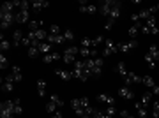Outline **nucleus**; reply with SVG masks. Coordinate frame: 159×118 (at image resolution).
Masks as SVG:
<instances>
[{"mask_svg": "<svg viewBox=\"0 0 159 118\" xmlns=\"http://www.w3.org/2000/svg\"><path fill=\"white\" fill-rule=\"evenodd\" d=\"M71 106H73L74 113H76L80 118L85 116V115H89V116H90L92 111H94V107H90V102H89V99H87V97H81V99H73V101H71Z\"/></svg>", "mask_w": 159, "mask_h": 118, "instance_id": "1", "label": "nucleus"}, {"mask_svg": "<svg viewBox=\"0 0 159 118\" xmlns=\"http://www.w3.org/2000/svg\"><path fill=\"white\" fill-rule=\"evenodd\" d=\"M85 62V69L87 72L90 74V76H101V71H102V58H87V60H83Z\"/></svg>", "mask_w": 159, "mask_h": 118, "instance_id": "2", "label": "nucleus"}, {"mask_svg": "<svg viewBox=\"0 0 159 118\" xmlns=\"http://www.w3.org/2000/svg\"><path fill=\"white\" fill-rule=\"evenodd\" d=\"M145 62L148 63L150 69H154L156 67V62H159V48L156 44H152L148 48V51L145 53Z\"/></svg>", "mask_w": 159, "mask_h": 118, "instance_id": "3", "label": "nucleus"}, {"mask_svg": "<svg viewBox=\"0 0 159 118\" xmlns=\"http://www.w3.org/2000/svg\"><path fill=\"white\" fill-rule=\"evenodd\" d=\"M73 76H74L76 79H80V81H87V79H89V76H90V74L87 72V69H85V62H83V60H81V62H74Z\"/></svg>", "mask_w": 159, "mask_h": 118, "instance_id": "4", "label": "nucleus"}, {"mask_svg": "<svg viewBox=\"0 0 159 118\" xmlns=\"http://www.w3.org/2000/svg\"><path fill=\"white\" fill-rule=\"evenodd\" d=\"M0 118H16L14 115V102L4 101L0 104Z\"/></svg>", "mask_w": 159, "mask_h": 118, "instance_id": "5", "label": "nucleus"}, {"mask_svg": "<svg viewBox=\"0 0 159 118\" xmlns=\"http://www.w3.org/2000/svg\"><path fill=\"white\" fill-rule=\"evenodd\" d=\"M0 20H2L0 27H2V30H6V28H9V27L12 25V23L16 21V12H6V11H0Z\"/></svg>", "mask_w": 159, "mask_h": 118, "instance_id": "6", "label": "nucleus"}, {"mask_svg": "<svg viewBox=\"0 0 159 118\" xmlns=\"http://www.w3.org/2000/svg\"><path fill=\"white\" fill-rule=\"evenodd\" d=\"M156 11H157V9H156V6L150 7V9H143V11L136 12V14H133V16H131V20H133L134 23H138L140 20H148L150 16H154V12H156Z\"/></svg>", "mask_w": 159, "mask_h": 118, "instance_id": "7", "label": "nucleus"}, {"mask_svg": "<svg viewBox=\"0 0 159 118\" xmlns=\"http://www.w3.org/2000/svg\"><path fill=\"white\" fill-rule=\"evenodd\" d=\"M142 32L143 34H157L159 32V28H157V25H156V18L154 16H150L145 21V25H142Z\"/></svg>", "mask_w": 159, "mask_h": 118, "instance_id": "8", "label": "nucleus"}, {"mask_svg": "<svg viewBox=\"0 0 159 118\" xmlns=\"http://www.w3.org/2000/svg\"><path fill=\"white\" fill-rule=\"evenodd\" d=\"M78 53H80L78 48H74V46H69L67 50L62 53V60H64L66 63H74V62H76V60H74V56L78 55Z\"/></svg>", "mask_w": 159, "mask_h": 118, "instance_id": "9", "label": "nucleus"}, {"mask_svg": "<svg viewBox=\"0 0 159 118\" xmlns=\"http://www.w3.org/2000/svg\"><path fill=\"white\" fill-rule=\"evenodd\" d=\"M102 56H110V55H113V53H117V44H115V41L113 39H104V42H102Z\"/></svg>", "mask_w": 159, "mask_h": 118, "instance_id": "10", "label": "nucleus"}, {"mask_svg": "<svg viewBox=\"0 0 159 118\" xmlns=\"http://www.w3.org/2000/svg\"><path fill=\"white\" fill-rule=\"evenodd\" d=\"M138 46V41H131V42H119V44H117V50L120 51V53H129L131 50H134V48H136Z\"/></svg>", "mask_w": 159, "mask_h": 118, "instance_id": "11", "label": "nucleus"}, {"mask_svg": "<svg viewBox=\"0 0 159 118\" xmlns=\"http://www.w3.org/2000/svg\"><path fill=\"white\" fill-rule=\"evenodd\" d=\"M113 4H115V0H104V2H101V4H99L101 14H104V16L108 18L110 12H111V9H113Z\"/></svg>", "mask_w": 159, "mask_h": 118, "instance_id": "12", "label": "nucleus"}, {"mask_svg": "<svg viewBox=\"0 0 159 118\" xmlns=\"http://www.w3.org/2000/svg\"><path fill=\"white\" fill-rule=\"evenodd\" d=\"M14 78H12L11 74L9 76H6V78L2 79V90L4 92H12V88H14Z\"/></svg>", "mask_w": 159, "mask_h": 118, "instance_id": "13", "label": "nucleus"}, {"mask_svg": "<svg viewBox=\"0 0 159 118\" xmlns=\"http://www.w3.org/2000/svg\"><path fill=\"white\" fill-rule=\"evenodd\" d=\"M119 97L125 99V101H131V99H134V92L131 90L129 86H122V88H119Z\"/></svg>", "mask_w": 159, "mask_h": 118, "instance_id": "14", "label": "nucleus"}, {"mask_svg": "<svg viewBox=\"0 0 159 118\" xmlns=\"http://www.w3.org/2000/svg\"><path fill=\"white\" fill-rule=\"evenodd\" d=\"M29 20H30V11H25V9H20L16 11V21L18 23H27L29 25Z\"/></svg>", "mask_w": 159, "mask_h": 118, "instance_id": "15", "label": "nucleus"}, {"mask_svg": "<svg viewBox=\"0 0 159 118\" xmlns=\"http://www.w3.org/2000/svg\"><path fill=\"white\" fill-rule=\"evenodd\" d=\"M97 102L106 104V106H115V97L110 94H101V95H97Z\"/></svg>", "mask_w": 159, "mask_h": 118, "instance_id": "16", "label": "nucleus"}, {"mask_svg": "<svg viewBox=\"0 0 159 118\" xmlns=\"http://www.w3.org/2000/svg\"><path fill=\"white\" fill-rule=\"evenodd\" d=\"M48 6H50V2H46V0H34V2L30 4V9L34 12H39V11H43V9H46Z\"/></svg>", "mask_w": 159, "mask_h": 118, "instance_id": "17", "label": "nucleus"}, {"mask_svg": "<svg viewBox=\"0 0 159 118\" xmlns=\"http://www.w3.org/2000/svg\"><path fill=\"white\" fill-rule=\"evenodd\" d=\"M80 11L81 12H89V14H94V12L99 11L97 6H89L87 2H80Z\"/></svg>", "mask_w": 159, "mask_h": 118, "instance_id": "18", "label": "nucleus"}, {"mask_svg": "<svg viewBox=\"0 0 159 118\" xmlns=\"http://www.w3.org/2000/svg\"><path fill=\"white\" fill-rule=\"evenodd\" d=\"M80 55L85 56V60H87V58H96L97 50H96V48H81V50H80Z\"/></svg>", "mask_w": 159, "mask_h": 118, "instance_id": "19", "label": "nucleus"}, {"mask_svg": "<svg viewBox=\"0 0 159 118\" xmlns=\"http://www.w3.org/2000/svg\"><path fill=\"white\" fill-rule=\"evenodd\" d=\"M46 42H50V44H64L66 42V39H64V34L60 35H48V39H46Z\"/></svg>", "mask_w": 159, "mask_h": 118, "instance_id": "20", "label": "nucleus"}, {"mask_svg": "<svg viewBox=\"0 0 159 118\" xmlns=\"http://www.w3.org/2000/svg\"><path fill=\"white\" fill-rule=\"evenodd\" d=\"M124 81L127 85H138V83H142V78H140L136 72H129V74H127V78H125Z\"/></svg>", "mask_w": 159, "mask_h": 118, "instance_id": "21", "label": "nucleus"}, {"mask_svg": "<svg viewBox=\"0 0 159 118\" xmlns=\"http://www.w3.org/2000/svg\"><path fill=\"white\" fill-rule=\"evenodd\" d=\"M115 72L125 79V78H127V74H129V71H127V67H125L124 62H119V63H117V67H115Z\"/></svg>", "mask_w": 159, "mask_h": 118, "instance_id": "22", "label": "nucleus"}, {"mask_svg": "<svg viewBox=\"0 0 159 118\" xmlns=\"http://www.w3.org/2000/svg\"><path fill=\"white\" fill-rule=\"evenodd\" d=\"M58 58H60V53L51 51V53H48V55L43 56V62H44V63H51V62H55V60H58Z\"/></svg>", "mask_w": 159, "mask_h": 118, "instance_id": "23", "label": "nucleus"}, {"mask_svg": "<svg viewBox=\"0 0 159 118\" xmlns=\"http://www.w3.org/2000/svg\"><path fill=\"white\" fill-rule=\"evenodd\" d=\"M23 37H25V35H23L21 30H14V32H12V44L20 46L23 42Z\"/></svg>", "mask_w": 159, "mask_h": 118, "instance_id": "24", "label": "nucleus"}, {"mask_svg": "<svg viewBox=\"0 0 159 118\" xmlns=\"http://www.w3.org/2000/svg\"><path fill=\"white\" fill-rule=\"evenodd\" d=\"M55 74H57L60 79H64V81H69L71 78H74L73 72H69V71H64V69H57V71H55Z\"/></svg>", "mask_w": 159, "mask_h": 118, "instance_id": "25", "label": "nucleus"}, {"mask_svg": "<svg viewBox=\"0 0 159 118\" xmlns=\"http://www.w3.org/2000/svg\"><path fill=\"white\" fill-rule=\"evenodd\" d=\"M140 30H142V25H140V21H138V23H133V25L129 27V30H127V34H129L131 37H136Z\"/></svg>", "mask_w": 159, "mask_h": 118, "instance_id": "26", "label": "nucleus"}, {"mask_svg": "<svg viewBox=\"0 0 159 118\" xmlns=\"http://www.w3.org/2000/svg\"><path fill=\"white\" fill-rule=\"evenodd\" d=\"M37 94H39V97L46 95V81L44 79H37Z\"/></svg>", "mask_w": 159, "mask_h": 118, "instance_id": "27", "label": "nucleus"}, {"mask_svg": "<svg viewBox=\"0 0 159 118\" xmlns=\"http://www.w3.org/2000/svg\"><path fill=\"white\" fill-rule=\"evenodd\" d=\"M134 106H136V111H138V115H140V116H142V118H147V106H145V104H142V102L138 101Z\"/></svg>", "mask_w": 159, "mask_h": 118, "instance_id": "28", "label": "nucleus"}, {"mask_svg": "<svg viewBox=\"0 0 159 118\" xmlns=\"http://www.w3.org/2000/svg\"><path fill=\"white\" fill-rule=\"evenodd\" d=\"M11 76L14 78V81H18V83H20V81L23 79V76H21V69L18 67V65H14V67H12V71H11Z\"/></svg>", "mask_w": 159, "mask_h": 118, "instance_id": "29", "label": "nucleus"}, {"mask_svg": "<svg viewBox=\"0 0 159 118\" xmlns=\"http://www.w3.org/2000/svg\"><path fill=\"white\" fill-rule=\"evenodd\" d=\"M51 48H53V44H50V42H41L39 44V51L43 53V55H48V53H51Z\"/></svg>", "mask_w": 159, "mask_h": 118, "instance_id": "30", "label": "nucleus"}, {"mask_svg": "<svg viewBox=\"0 0 159 118\" xmlns=\"http://www.w3.org/2000/svg\"><path fill=\"white\" fill-rule=\"evenodd\" d=\"M142 83L145 85L147 88H150V90H152L154 86H156V81H154L152 76H145V78H142Z\"/></svg>", "mask_w": 159, "mask_h": 118, "instance_id": "31", "label": "nucleus"}, {"mask_svg": "<svg viewBox=\"0 0 159 118\" xmlns=\"http://www.w3.org/2000/svg\"><path fill=\"white\" fill-rule=\"evenodd\" d=\"M0 50H2V53L7 50H11V42L4 37V34H2V37H0Z\"/></svg>", "mask_w": 159, "mask_h": 118, "instance_id": "32", "label": "nucleus"}, {"mask_svg": "<svg viewBox=\"0 0 159 118\" xmlns=\"http://www.w3.org/2000/svg\"><path fill=\"white\" fill-rule=\"evenodd\" d=\"M29 28H30V32L39 30V28H43V21H41V20H32V21L29 23Z\"/></svg>", "mask_w": 159, "mask_h": 118, "instance_id": "33", "label": "nucleus"}, {"mask_svg": "<svg viewBox=\"0 0 159 118\" xmlns=\"http://www.w3.org/2000/svg\"><path fill=\"white\" fill-rule=\"evenodd\" d=\"M12 102H14V115H16V116H20V115L23 113L21 101H20V99H16V101H12Z\"/></svg>", "mask_w": 159, "mask_h": 118, "instance_id": "34", "label": "nucleus"}, {"mask_svg": "<svg viewBox=\"0 0 159 118\" xmlns=\"http://www.w3.org/2000/svg\"><path fill=\"white\" fill-rule=\"evenodd\" d=\"M55 111H58V106H57V104H53L51 101H48V104H46V113L53 115Z\"/></svg>", "mask_w": 159, "mask_h": 118, "instance_id": "35", "label": "nucleus"}, {"mask_svg": "<svg viewBox=\"0 0 159 118\" xmlns=\"http://www.w3.org/2000/svg\"><path fill=\"white\" fill-rule=\"evenodd\" d=\"M50 101L53 102V104H57L58 107H62V104H64V101H62V99H60V97L57 95V94H53V95L50 97Z\"/></svg>", "mask_w": 159, "mask_h": 118, "instance_id": "36", "label": "nucleus"}, {"mask_svg": "<svg viewBox=\"0 0 159 118\" xmlns=\"http://www.w3.org/2000/svg\"><path fill=\"white\" fill-rule=\"evenodd\" d=\"M7 65H9V60H7V56L4 55V53H2V55H0V69L4 71V69H6Z\"/></svg>", "mask_w": 159, "mask_h": 118, "instance_id": "37", "label": "nucleus"}, {"mask_svg": "<svg viewBox=\"0 0 159 118\" xmlns=\"http://www.w3.org/2000/svg\"><path fill=\"white\" fill-rule=\"evenodd\" d=\"M150 101H152V94H148V92H147V94H143L142 99H140V102H142V104H145V106H147Z\"/></svg>", "mask_w": 159, "mask_h": 118, "instance_id": "38", "label": "nucleus"}, {"mask_svg": "<svg viewBox=\"0 0 159 118\" xmlns=\"http://www.w3.org/2000/svg\"><path fill=\"white\" fill-rule=\"evenodd\" d=\"M39 48H34V46H32V48H29V56L30 58H35V56H39Z\"/></svg>", "mask_w": 159, "mask_h": 118, "instance_id": "39", "label": "nucleus"}, {"mask_svg": "<svg viewBox=\"0 0 159 118\" xmlns=\"http://www.w3.org/2000/svg\"><path fill=\"white\" fill-rule=\"evenodd\" d=\"M152 116L154 118H159V101L152 104Z\"/></svg>", "mask_w": 159, "mask_h": 118, "instance_id": "40", "label": "nucleus"}, {"mask_svg": "<svg viewBox=\"0 0 159 118\" xmlns=\"http://www.w3.org/2000/svg\"><path fill=\"white\" fill-rule=\"evenodd\" d=\"M50 34L51 35H60V27H58V25H51L50 27Z\"/></svg>", "mask_w": 159, "mask_h": 118, "instance_id": "41", "label": "nucleus"}, {"mask_svg": "<svg viewBox=\"0 0 159 118\" xmlns=\"http://www.w3.org/2000/svg\"><path fill=\"white\" fill-rule=\"evenodd\" d=\"M104 115H108L110 118H113L115 116V106H108L104 109Z\"/></svg>", "mask_w": 159, "mask_h": 118, "instance_id": "42", "label": "nucleus"}, {"mask_svg": "<svg viewBox=\"0 0 159 118\" xmlns=\"http://www.w3.org/2000/svg\"><path fill=\"white\" fill-rule=\"evenodd\" d=\"M64 39L66 41H73L74 39V32L73 30H66V32H64Z\"/></svg>", "mask_w": 159, "mask_h": 118, "instance_id": "43", "label": "nucleus"}, {"mask_svg": "<svg viewBox=\"0 0 159 118\" xmlns=\"http://www.w3.org/2000/svg\"><path fill=\"white\" fill-rule=\"evenodd\" d=\"M113 20H108V21H106V25H104V28H106V30H111V27H113Z\"/></svg>", "mask_w": 159, "mask_h": 118, "instance_id": "44", "label": "nucleus"}, {"mask_svg": "<svg viewBox=\"0 0 159 118\" xmlns=\"http://www.w3.org/2000/svg\"><path fill=\"white\" fill-rule=\"evenodd\" d=\"M51 118H62V113H60V111H55L53 115H51Z\"/></svg>", "mask_w": 159, "mask_h": 118, "instance_id": "45", "label": "nucleus"}, {"mask_svg": "<svg viewBox=\"0 0 159 118\" xmlns=\"http://www.w3.org/2000/svg\"><path fill=\"white\" fill-rule=\"evenodd\" d=\"M81 118H92V116H89V115H85V116H81Z\"/></svg>", "mask_w": 159, "mask_h": 118, "instance_id": "46", "label": "nucleus"}, {"mask_svg": "<svg viewBox=\"0 0 159 118\" xmlns=\"http://www.w3.org/2000/svg\"><path fill=\"white\" fill-rule=\"evenodd\" d=\"M156 9H157V11H159V4H157V6H156Z\"/></svg>", "mask_w": 159, "mask_h": 118, "instance_id": "47", "label": "nucleus"}, {"mask_svg": "<svg viewBox=\"0 0 159 118\" xmlns=\"http://www.w3.org/2000/svg\"><path fill=\"white\" fill-rule=\"evenodd\" d=\"M129 118H134V116H133V115H131V116H129Z\"/></svg>", "mask_w": 159, "mask_h": 118, "instance_id": "48", "label": "nucleus"}, {"mask_svg": "<svg viewBox=\"0 0 159 118\" xmlns=\"http://www.w3.org/2000/svg\"><path fill=\"white\" fill-rule=\"evenodd\" d=\"M156 85H157V88H159V83H156Z\"/></svg>", "mask_w": 159, "mask_h": 118, "instance_id": "49", "label": "nucleus"}]
</instances>
